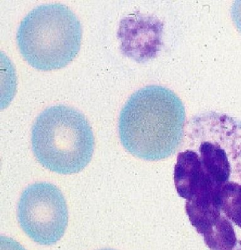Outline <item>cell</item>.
<instances>
[{"instance_id": "obj_7", "label": "cell", "mask_w": 241, "mask_h": 250, "mask_svg": "<svg viewBox=\"0 0 241 250\" xmlns=\"http://www.w3.org/2000/svg\"><path fill=\"white\" fill-rule=\"evenodd\" d=\"M231 13H232L233 20L241 33V1L234 2Z\"/></svg>"}, {"instance_id": "obj_2", "label": "cell", "mask_w": 241, "mask_h": 250, "mask_svg": "<svg viewBox=\"0 0 241 250\" xmlns=\"http://www.w3.org/2000/svg\"><path fill=\"white\" fill-rule=\"evenodd\" d=\"M31 144L44 167L57 174H73L90 163L95 141L84 115L74 108L57 105L37 116L31 131Z\"/></svg>"}, {"instance_id": "obj_8", "label": "cell", "mask_w": 241, "mask_h": 250, "mask_svg": "<svg viewBox=\"0 0 241 250\" xmlns=\"http://www.w3.org/2000/svg\"><path fill=\"white\" fill-rule=\"evenodd\" d=\"M114 250L112 249H103V250Z\"/></svg>"}, {"instance_id": "obj_4", "label": "cell", "mask_w": 241, "mask_h": 250, "mask_svg": "<svg viewBox=\"0 0 241 250\" xmlns=\"http://www.w3.org/2000/svg\"><path fill=\"white\" fill-rule=\"evenodd\" d=\"M240 180V179H239ZM191 224L210 250H241V182L212 185L186 201Z\"/></svg>"}, {"instance_id": "obj_1", "label": "cell", "mask_w": 241, "mask_h": 250, "mask_svg": "<svg viewBox=\"0 0 241 250\" xmlns=\"http://www.w3.org/2000/svg\"><path fill=\"white\" fill-rule=\"evenodd\" d=\"M185 122L184 105L174 92L162 86H147L134 92L120 112V141L134 156L164 160L182 143Z\"/></svg>"}, {"instance_id": "obj_6", "label": "cell", "mask_w": 241, "mask_h": 250, "mask_svg": "<svg viewBox=\"0 0 241 250\" xmlns=\"http://www.w3.org/2000/svg\"><path fill=\"white\" fill-rule=\"evenodd\" d=\"M0 250H26L20 245L18 242L9 238V237L1 236L0 239Z\"/></svg>"}, {"instance_id": "obj_3", "label": "cell", "mask_w": 241, "mask_h": 250, "mask_svg": "<svg viewBox=\"0 0 241 250\" xmlns=\"http://www.w3.org/2000/svg\"><path fill=\"white\" fill-rule=\"evenodd\" d=\"M82 29L73 11L61 4L38 6L22 20L17 44L26 62L42 71L62 68L80 50Z\"/></svg>"}, {"instance_id": "obj_5", "label": "cell", "mask_w": 241, "mask_h": 250, "mask_svg": "<svg viewBox=\"0 0 241 250\" xmlns=\"http://www.w3.org/2000/svg\"><path fill=\"white\" fill-rule=\"evenodd\" d=\"M18 220L23 232L40 245H55L63 237L68 210L60 190L48 182H37L22 193Z\"/></svg>"}]
</instances>
